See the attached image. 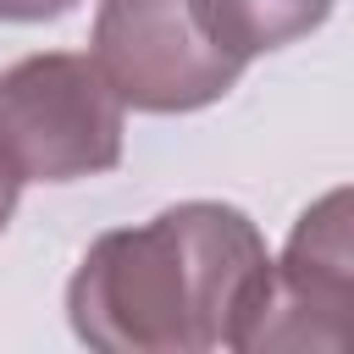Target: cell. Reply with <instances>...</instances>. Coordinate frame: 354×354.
Instances as JSON below:
<instances>
[{
	"label": "cell",
	"instance_id": "4",
	"mask_svg": "<svg viewBox=\"0 0 354 354\" xmlns=\"http://www.w3.org/2000/svg\"><path fill=\"white\" fill-rule=\"evenodd\" d=\"M354 354V183L310 199L243 354Z\"/></svg>",
	"mask_w": 354,
	"mask_h": 354
},
{
	"label": "cell",
	"instance_id": "2",
	"mask_svg": "<svg viewBox=\"0 0 354 354\" xmlns=\"http://www.w3.org/2000/svg\"><path fill=\"white\" fill-rule=\"evenodd\" d=\"M122 100L94 55L39 50L0 72V160L22 183H83L122 166Z\"/></svg>",
	"mask_w": 354,
	"mask_h": 354
},
{
	"label": "cell",
	"instance_id": "1",
	"mask_svg": "<svg viewBox=\"0 0 354 354\" xmlns=\"http://www.w3.org/2000/svg\"><path fill=\"white\" fill-rule=\"evenodd\" d=\"M271 277L277 260L238 205L183 199L88 243L66 282V321L100 354H243Z\"/></svg>",
	"mask_w": 354,
	"mask_h": 354
},
{
	"label": "cell",
	"instance_id": "7",
	"mask_svg": "<svg viewBox=\"0 0 354 354\" xmlns=\"http://www.w3.org/2000/svg\"><path fill=\"white\" fill-rule=\"evenodd\" d=\"M17 194H22V177L0 160V232L11 227V216H17Z\"/></svg>",
	"mask_w": 354,
	"mask_h": 354
},
{
	"label": "cell",
	"instance_id": "6",
	"mask_svg": "<svg viewBox=\"0 0 354 354\" xmlns=\"http://www.w3.org/2000/svg\"><path fill=\"white\" fill-rule=\"evenodd\" d=\"M77 0H0V22H55Z\"/></svg>",
	"mask_w": 354,
	"mask_h": 354
},
{
	"label": "cell",
	"instance_id": "3",
	"mask_svg": "<svg viewBox=\"0 0 354 354\" xmlns=\"http://www.w3.org/2000/svg\"><path fill=\"white\" fill-rule=\"evenodd\" d=\"M88 44L111 94L149 116L205 111L243 77V61L199 28L194 0H100Z\"/></svg>",
	"mask_w": 354,
	"mask_h": 354
},
{
	"label": "cell",
	"instance_id": "5",
	"mask_svg": "<svg viewBox=\"0 0 354 354\" xmlns=\"http://www.w3.org/2000/svg\"><path fill=\"white\" fill-rule=\"evenodd\" d=\"M332 6L337 0H194V17L227 55L249 66L254 55L310 39L332 17Z\"/></svg>",
	"mask_w": 354,
	"mask_h": 354
}]
</instances>
